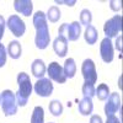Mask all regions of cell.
Masks as SVG:
<instances>
[{
    "mask_svg": "<svg viewBox=\"0 0 123 123\" xmlns=\"http://www.w3.org/2000/svg\"><path fill=\"white\" fill-rule=\"evenodd\" d=\"M33 25L36 28V47L38 49H46L49 44L50 35L47 25V16L43 11H37L33 15Z\"/></svg>",
    "mask_w": 123,
    "mask_h": 123,
    "instance_id": "obj_1",
    "label": "cell"
},
{
    "mask_svg": "<svg viewBox=\"0 0 123 123\" xmlns=\"http://www.w3.org/2000/svg\"><path fill=\"white\" fill-rule=\"evenodd\" d=\"M17 84H18V90L15 94L16 96V102L17 106H26L28 97L32 92V84H31V79L26 73H20L17 75Z\"/></svg>",
    "mask_w": 123,
    "mask_h": 123,
    "instance_id": "obj_2",
    "label": "cell"
},
{
    "mask_svg": "<svg viewBox=\"0 0 123 123\" xmlns=\"http://www.w3.org/2000/svg\"><path fill=\"white\" fill-rule=\"evenodd\" d=\"M1 108L5 116H14L17 112L16 96L11 90H4L1 92Z\"/></svg>",
    "mask_w": 123,
    "mask_h": 123,
    "instance_id": "obj_3",
    "label": "cell"
},
{
    "mask_svg": "<svg viewBox=\"0 0 123 123\" xmlns=\"http://www.w3.org/2000/svg\"><path fill=\"white\" fill-rule=\"evenodd\" d=\"M59 36H63L67 38V41H76L81 35V25L78 21H74L71 24H63L58 30Z\"/></svg>",
    "mask_w": 123,
    "mask_h": 123,
    "instance_id": "obj_4",
    "label": "cell"
},
{
    "mask_svg": "<svg viewBox=\"0 0 123 123\" xmlns=\"http://www.w3.org/2000/svg\"><path fill=\"white\" fill-rule=\"evenodd\" d=\"M122 31V16L121 15H115L112 18L107 20L104 26V32L107 38L116 37Z\"/></svg>",
    "mask_w": 123,
    "mask_h": 123,
    "instance_id": "obj_5",
    "label": "cell"
},
{
    "mask_svg": "<svg viewBox=\"0 0 123 123\" xmlns=\"http://www.w3.org/2000/svg\"><path fill=\"white\" fill-rule=\"evenodd\" d=\"M81 74L86 83L95 84L97 80V73H96V67L92 59H85L83 65H81Z\"/></svg>",
    "mask_w": 123,
    "mask_h": 123,
    "instance_id": "obj_6",
    "label": "cell"
},
{
    "mask_svg": "<svg viewBox=\"0 0 123 123\" xmlns=\"http://www.w3.org/2000/svg\"><path fill=\"white\" fill-rule=\"evenodd\" d=\"M6 25H7L9 30L11 31V33L15 37H21L26 32V25H25V22L22 21V20L20 18V16H17V15L10 16Z\"/></svg>",
    "mask_w": 123,
    "mask_h": 123,
    "instance_id": "obj_7",
    "label": "cell"
},
{
    "mask_svg": "<svg viewBox=\"0 0 123 123\" xmlns=\"http://www.w3.org/2000/svg\"><path fill=\"white\" fill-rule=\"evenodd\" d=\"M35 91L36 94L41 97H48L53 92V84L50 79H38L37 83L35 84Z\"/></svg>",
    "mask_w": 123,
    "mask_h": 123,
    "instance_id": "obj_8",
    "label": "cell"
},
{
    "mask_svg": "<svg viewBox=\"0 0 123 123\" xmlns=\"http://www.w3.org/2000/svg\"><path fill=\"white\" fill-rule=\"evenodd\" d=\"M47 73L49 75V79L50 80H54L59 84H64L67 81V78L64 75V71H63V68H62L57 62H52L49 64V67L47 68Z\"/></svg>",
    "mask_w": 123,
    "mask_h": 123,
    "instance_id": "obj_9",
    "label": "cell"
},
{
    "mask_svg": "<svg viewBox=\"0 0 123 123\" xmlns=\"http://www.w3.org/2000/svg\"><path fill=\"white\" fill-rule=\"evenodd\" d=\"M100 54L101 58L105 63H111L113 60V46H112L111 39L105 37L104 39L101 41V44H100Z\"/></svg>",
    "mask_w": 123,
    "mask_h": 123,
    "instance_id": "obj_10",
    "label": "cell"
},
{
    "mask_svg": "<svg viewBox=\"0 0 123 123\" xmlns=\"http://www.w3.org/2000/svg\"><path fill=\"white\" fill-rule=\"evenodd\" d=\"M121 108V98H119V95L117 92H113V94H110V96L107 97V102L105 105V115L108 117V116H112L115 115L117 111H119Z\"/></svg>",
    "mask_w": 123,
    "mask_h": 123,
    "instance_id": "obj_11",
    "label": "cell"
},
{
    "mask_svg": "<svg viewBox=\"0 0 123 123\" xmlns=\"http://www.w3.org/2000/svg\"><path fill=\"white\" fill-rule=\"evenodd\" d=\"M14 7L17 12H20L24 16H30L32 14L33 4L31 0H15L14 1Z\"/></svg>",
    "mask_w": 123,
    "mask_h": 123,
    "instance_id": "obj_12",
    "label": "cell"
},
{
    "mask_svg": "<svg viewBox=\"0 0 123 123\" xmlns=\"http://www.w3.org/2000/svg\"><path fill=\"white\" fill-rule=\"evenodd\" d=\"M53 49L58 57H64L68 52V41L63 36H58L53 42Z\"/></svg>",
    "mask_w": 123,
    "mask_h": 123,
    "instance_id": "obj_13",
    "label": "cell"
},
{
    "mask_svg": "<svg viewBox=\"0 0 123 123\" xmlns=\"http://www.w3.org/2000/svg\"><path fill=\"white\" fill-rule=\"evenodd\" d=\"M31 70H32V74H33L35 78L42 79L43 75L46 74L47 68H46L44 62L42 59H36L33 63H32V65H31Z\"/></svg>",
    "mask_w": 123,
    "mask_h": 123,
    "instance_id": "obj_14",
    "label": "cell"
},
{
    "mask_svg": "<svg viewBox=\"0 0 123 123\" xmlns=\"http://www.w3.org/2000/svg\"><path fill=\"white\" fill-rule=\"evenodd\" d=\"M78 108H79V112H80L83 116H89V115H91L92 110H94L92 98H90V97H84L83 100L79 102Z\"/></svg>",
    "mask_w": 123,
    "mask_h": 123,
    "instance_id": "obj_15",
    "label": "cell"
},
{
    "mask_svg": "<svg viewBox=\"0 0 123 123\" xmlns=\"http://www.w3.org/2000/svg\"><path fill=\"white\" fill-rule=\"evenodd\" d=\"M63 71H64V75L65 78L68 79H71L75 76V73H76V64H75V60L73 58H68L64 63V67H63Z\"/></svg>",
    "mask_w": 123,
    "mask_h": 123,
    "instance_id": "obj_16",
    "label": "cell"
},
{
    "mask_svg": "<svg viewBox=\"0 0 123 123\" xmlns=\"http://www.w3.org/2000/svg\"><path fill=\"white\" fill-rule=\"evenodd\" d=\"M7 53L12 59H18L21 57V53H22L20 42H17V41H11V42L9 43V47H7Z\"/></svg>",
    "mask_w": 123,
    "mask_h": 123,
    "instance_id": "obj_17",
    "label": "cell"
},
{
    "mask_svg": "<svg viewBox=\"0 0 123 123\" xmlns=\"http://www.w3.org/2000/svg\"><path fill=\"white\" fill-rule=\"evenodd\" d=\"M84 38L86 41L87 44H95L96 41H97V31L94 26H87L85 30V33H84Z\"/></svg>",
    "mask_w": 123,
    "mask_h": 123,
    "instance_id": "obj_18",
    "label": "cell"
},
{
    "mask_svg": "<svg viewBox=\"0 0 123 123\" xmlns=\"http://www.w3.org/2000/svg\"><path fill=\"white\" fill-rule=\"evenodd\" d=\"M44 122V111L43 107L36 106L33 110L32 117H31V123H43Z\"/></svg>",
    "mask_w": 123,
    "mask_h": 123,
    "instance_id": "obj_19",
    "label": "cell"
},
{
    "mask_svg": "<svg viewBox=\"0 0 123 123\" xmlns=\"http://www.w3.org/2000/svg\"><path fill=\"white\" fill-rule=\"evenodd\" d=\"M95 95L97 96L98 100L101 101H105L107 100V97L110 96V89L106 84H100L97 86V89L95 90Z\"/></svg>",
    "mask_w": 123,
    "mask_h": 123,
    "instance_id": "obj_20",
    "label": "cell"
},
{
    "mask_svg": "<svg viewBox=\"0 0 123 123\" xmlns=\"http://www.w3.org/2000/svg\"><path fill=\"white\" fill-rule=\"evenodd\" d=\"M49 111H50V113H52L53 116L59 117L62 113H63V106H62L60 101L53 100V101L49 104Z\"/></svg>",
    "mask_w": 123,
    "mask_h": 123,
    "instance_id": "obj_21",
    "label": "cell"
},
{
    "mask_svg": "<svg viewBox=\"0 0 123 123\" xmlns=\"http://www.w3.org/2000/svg\"><path fill=\"white\" fill-rule=\"evenodd\" d=\"M92 21V15L91 11L87 9H84L83 11L80 12V25H84V26H90Z\"/></svg>",
    "mask_w": 123,
    "mask_h": 123,
    "instance_id": "obj_22",
    "label": "cell"
},
{
    "mask_svg": "<svg viewBox=\"0 0 123 123\" xmlns=\"http://www.w3.org/2000/svg\"><path fill=\"white\" fill-rule=\"evenodd\" d=\"M46 16H47V18L49 20L50 22H57L58 20L60 18V10L57 6H52V7H49Z\"/></svg>",
    "mask_w": 123,
    "mask_h": 123,
    "instance_id": "obj_23",
    "label": "cell"
},
{
    "mask_svg": "<svg viewBox=\"0 0 123 123\" xmlns=\"http://www.w3.org/2000/svg\"><path fill=\"white\" fill-rule=\"evenodd\" d=\"M83 94H84V97H90V98H92L95 96V86H94V84H90V83H84V85H83Z\"/></svg>",
    "mask_w": 123,
    "mask_h": 123,
    "instance_id": "obj_24",
    "label": "cell"
},
{
    "mask_svg": "<svg viewBox=\"0 0 123 123\" xmlns=\"http://www.w3.org/2000/svg\"><path fill=\"white\" fill-rule=\"evenodd\" d=\"M6 49L4 47V44H1V42H0V68H3L6 63Z\"/></svg>",
    "mask_w": 123,
    "mask_h": 123,
    "instance_id": "obj_25",
    "label": "cell"
},
{
    "mask_svg": "<svg viewBox=\"0 0 123 123\" xmlns=\"http://www.w3.org/2000/svg\"><path fill=\"white\" fill-rule=\"evenodd\" d=\"M110 6L113 11H119L122 9V5H121V1H115V0H111L110 1Z\"/></svg>",
    "mask_w": 123,
    "mask_h": 123,
    "instance_id": "obj_26",
    "label": "cell"
},
{
    "mask_svg": "<svg viewBox=\"0 0 123 123\" xmlns=\"http://www.w3.org/2000/svg\"><path fill=\"white\" fill-rule=\"evenodd\" d=\"M5 25H6V22H5V20H4V17L0 15V41H1V38H3V36H4V30H5Z\"/></svg>",
    "mask_w": 123,
    "mask_h": 123,
    "instance_id": "obj_27",
    "label": "cell"
},
{
    "mask_svg": "<svg viewBox=\"0 0 123 123\" xmlns=\"http://www.w3.org/2000/svg\"><path fill=\"white\" fill-rule=\"evenodd\" d=\"M90 123H104V121H102V118L97 115H94V116H91L90 118Z\"/></svg>",
    "mask_w": 123,
    "mask_h": 123,
    "instance_id": "obj_28",
    "label": "cell"
},
{
    "mask_svg": "<svg viewBox=\"0 0 123 123\" xmlns=\"http://www.w3.org/2000/svg\"><path fill=\"white\" fill-rule=\"evenodd\" d=\"M106 123H121V121H119L115 115H112V116H108V117H107Z\"/></svg>",
    "mask_w": 123,
    "mask_h": 123,
    "instance_id": "obj_29",
    "label": "cell"
},
{
    "mask_svg": "<svg viewBox=\"0 0 123 123\" xmlns=\"http://www.w3.org/2000/svg\"><path fill=\"white\" fill-rule=\"evenodd\" d=\"M116 48L119 52H122V36H118V38L116 41Z\"/></svg>",
    "mask_w": 123,
    "mask_h": 123,
    "instance_id": "obj_30",
    "label": "cell"
},
{
    "mask_svg": "<svg viewBox=\"0 0 123 123\" xmlns=\"http://www.w3.org/2000/svg\"><path fill=\"white\" fill-rule=\"evenodd\" d=\"M57 4H65V5H68V6H73V5H75V0H71V1H62V0H57L55 1Z\"/></svg>",
    "mask_w": 123,
    "mask_h": 123,
    "instance_id": "obj_31",
    "label": "cell"
},
{
    "mask_svg": "<svg viewBox=\"0 0 123 123\" xmlns=\"http://www.w3.org/2000/svg\"><path fill=\"white\" fill-rule=\"evenodd\" d=\"M0 105H1V95H0Z\"/></svg>",
    "mask_w": 123,
    "mask_h": 123,
    "instance_id": "obj_32",
    "label": "cell"
},
{
    "mask_svg": "<svg viewBox=\"0 0 123 123\" xmlns=\"http://www.w3.org/2000/svg\"><path fill=\"white\" fill-rule=\"evenodd\" d=\"M49 123H50V122H49Z\"/></svg>",
    "mask_w": 123,
    "mask_h": 123,
    "instance_id": "obj_33",
    "label": "cell"
}]
</instances>
